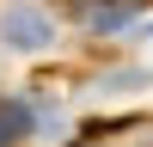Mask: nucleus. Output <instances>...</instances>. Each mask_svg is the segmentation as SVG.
<instances>
[{"label": "nucleus", "mask_w": 153, "mask_h": 147, "mask_svg": "<svg viewBox=\"0 0 153 147\" xmlns=\"http://www.w3.org/2000/svg\"><path fill=\"white\" fill-rule=\"evenodd\" d=\"M0 31H6V43H19V49H43V43H49V19H43L37 6H6Z\"/></svg>", "instance_id": "f257e3e1"}, {"label": "nucleus", "mask_w": 153, "mask_h": 147, "mask_svg": "<svg viewBox=\"0 0 153 147\" xmlns=\"http://www.w3.org/2000/svg\"><path fill=\"white\" fill-rule=\"evenodd\" d=\"M25 135H31V110L19 98H0V147H19Z\"/></svg>", "instance_id": "f03ea898"}]
</instances>
